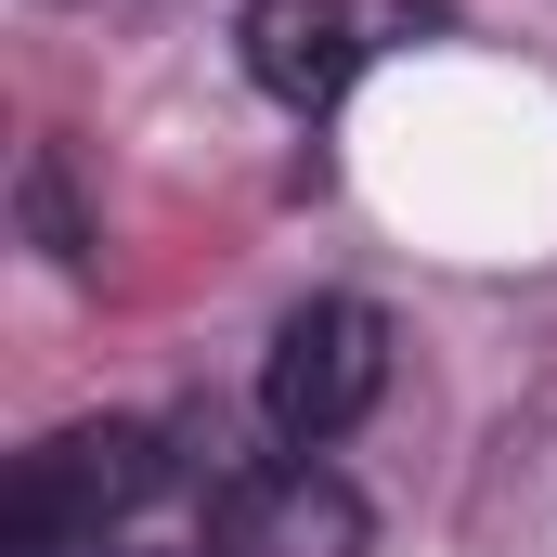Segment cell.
Instances as JSON below:
<instances>
[{"label":"cell","mask_w":557,"mask_h":557,"mask_svg":"<svg viewBox=\"0 0 557 557\" xmlns=\"http://www.w3.org/2000/svg\"><path fill=\"white\" fill-rule=\"evenodd\" d=\"M416 26V0H247V78L273 91L285 117H324V104H350V78L389 52Z\"/></svg>","instance_id":"4"},{"label":"cell","mask_w":557,"mask_h":557,"mask_svg":"<svg viewBox=\"0 0 557 557\" xmlns=\"http://www.w3.org/2000/svg\"><path fill=\"white\" fill-rule=\"evenodd\" d=\"M376 389H389V311L376 298H298L273 324V350H260V416H273L285 454H324V441H350V428L376 416Z\"/></svg>","instance_id":"2"},{"label":"cell","mask_w":557,"mask_h":557,"mask_svg":"<svg viewBox=\"0 0 557 557\" xmlns=\"http://www.w3.org/2000/svg\"><path fill=\"white\" fill-rule=\"evenodd\" d=\"M169 493V441L143 416H78L52 441L13 454V506H0V545L13 557H104L131 545V519Z\"/></svg>","instance_id":"1"},{"label":"cell","mask_w":557,"mask_h":557,"mask_svg":"<svg viewBox=\"0 0 557 557\" xmlns=\"http://www.w3.org/2000/svg\"><path fill=\"white\" fill-rule=\"evenodd\" d=\"M363 545H376V519L324 454H260V467H221L195 557H363Z\"/></svg>","instance_id":"3"},{"label":"cell","mask_w":557,"mask_h":557,"mask_svg":"<svg viewBox=\"0 0 557 557\" xmlns=\"http://www.w3.org/2000/svg\"><path fill=\"white\" fill-rule=\"evenodd\" d=\"M26 221H39V247H52L65 273L91 260V247H78V221H65V169H52V156H26Z\"/></svg>","instance_id":"5"},{"label":"cell","mask_w":557,"mask_h":557,"mask_svg":"<svg viewBox=\"0 0 557 557\" xmlns=\"http://www.w3.org/2000/svg\"><path fill=\"white\" fill-rule=\"evenodd\" d=\"M104 557H169V545H104Z\"/></svg>","instance_id":"6"}]
</instances>
